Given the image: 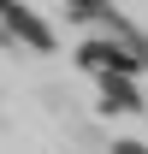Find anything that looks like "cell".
<instances>
[{
	"label": "cell",
	"instance_id": "cell-1",
	"mask_svg": "<svg viewBox=\"0 0 148 154\" xmlns=\"http://www.w3.org/2000/svg\"><path fill=\"white\" fill-rule=\"evenodd\" d=\"M148 101L136 95V83L130 77H119V71H107L101 77V113H142Z\"/></svg>",
	"mask_w": 148,
	"mask_h": 154
},
{
	"label": "cell",
	"instance_id": "cell-2",
	"mask_svg": "<svg viewBox=\"0 0 148 154\" xmlns=\"http://www.w3.org/2000/svg\"><path fill=\"white\" fill-rule=\"evenodd\" d=\"M107 154H148V142H142V136H113Z\"/></svg>",
	"mask_w": 148,
	"mask_h": 154
},
{
	"label": "cell",
	"instance_id": "cell-3",
	"mask_svg": "<svg viewBox=\"0 0 148 154\" xmlns=\"http://www.w3.org/2000/svg\"><path fill=\"white\" fill-rule=\"evenodd\" d=\"M59 154H77V148H59Z\"/></svg>",
	"mask_w": 148,
	"mask_h": 154
}]
</instances>
